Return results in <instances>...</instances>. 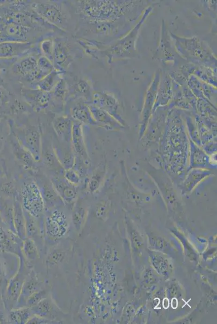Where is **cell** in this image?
<instances>
[{
  "mask_svg": "<svg viewBox=\"0 0 217 324\" xmlns=\"http://www.w3.org/2000/svg\"><path fill=\"white\" fill-rule=\"evenodd\" d=\"M64 178L70 185L75 187L80 184L82 179L78 172L73 168L64 170Z\"/></svg>",
  "mask_w": 217,
  "mask_h": 324,
  "instance_id": "cell-34",
  "label": "cell"
},
{
  "mask_svg": "<svg viewBox=\"0 0 217 324\" xmlns=\"http://www.w3.org/2000/svg\"><path fill=\"white\" fill-rule=\"evenodd\" d=\"M54 140L53 147L54 152L62 167L65 170L74 167L76 155L73 150L71 144L62 142L60 140Z\"/></svg>",
  "mask_w": 217,
  "mask_h": 324,
  "instance_id": "cell-15",
  "label": "cell"
},
{
  "mask_svg": "<svg viewBox=\"0 0 217 324\" xmlns=\"http://www.w3.org/2000/svg\"><path fill=\"white\" fill-rule=\"evenodd\" d=\"M20 259V265L19 271L15 276L11 279L8 289V297L13 303V305H17L19 298L20 296L24 281L26 279L29 272H26V268L24 266L23 257H19Z\"/></svg>",
  "mask_w": 217,
  "mask_h": 324,
  "instance_id": "cell-14",
  "label": "cell"
},
{
  "mask_svg": "<svg viewBox=\"0 0 217 324\" xmlns=\"http://www.w3.org/2000/svg\"><path fill=\"white\" fill-rule=\"evenodd\" d=\"M65 253L61 250H55L48 256L47 262L51 264H57L63 261Z\"/></svg>",
  "mask_w": 217,
  "mask_h": 324,
  "instance_id": "cell-35",
  "label": "cell"
},
{
  "mask_svg": "<svg viewBox=\"0 0 217 324\" xmlns=\"http://www.w3.org/2000/svg\"><path fill=\"white\" fill-rule=\"evenodd\" d=\"M169 305V301H168V300H167V299H165V300H164V302H163L164 307H165V308H166V309L168 308Z\"/></svg>",
  "mask_w": 217,
  "mask_h": 324,
  "instance_id": "cell-38",
  "label": "cell"
},
{
  "mask_svg": "<svg viewBox=\"0 0 217 324\" xmlns=\"http://www.w3.org/2000/svg\"><path fill=\"white\" fill-rule=\"evenodd\" d=\"M40 51L42 55L47 57L51 62H53L54 41L51 38H46L41 41Z\"/></svg>",
  "mask_w": 217,
  "mask_h": 324,
  "instance_id": "cell-31",
  "label": "cell"
},
{
  "mask_svg": "<svg viewBox=\"0 0 217 324\" xmlns=\"http://www.w3.org/2000/svg\"><path fill=\"white\" fill-rule=\"evenodd\" d=\"M32 315L30 307L24 306L12 311L10 314V319L12 323L27 324Z\"/></svg>",
  "mask_w": 217,
  "mask_h": 324,
  "instance_id": "cell-27",
  "label": "cell"
},
{
  "mask_svg": "<svg viewBox=\"0 0 217 324\" xmlns=\"http://www.w3.org/2000/svg\"><path fill=\"white\" fill-rule=\"evenodd\" d=\"M14 204V222L16 234L23 240L26 238V227L23 207L21 202L20 193L15 196Z\"/></svg>",
  "mask_w": 217,
  "mask_h": 324,
  "instance_id": "cell-22",
  "label": "cell"
},
{
  "mask_svg": "<svg viewBox=\"0 0 217 324\" xmlns=\"http://www.w3.org/2000/svg\"><path fill=\"white\" fill-rule=\"evenodd\" d=\"M39 53H41L40 49L39 51L38 49L34 52L20 58L13 64V71L31 85L44 78L38 67Z\"/></svg>",
  "mask_w": 217,
  "mask_h": 324,
  "instance_id": "cell-4",
  "label": "cell"
},
{
  "mask_svg": "<svg viewBox=\"0 0 217 324\" xmlns=\"http://www.w3.org/2000/svg\"><path fill=\"white\" fill-rule=\"evenodd\" d=\"M71 144L75 155L81 158L88 165L89 157L83 137V124L74 120Z\"/></svg>",
  "mask_w": 217,
  "mask_h": 324,
  "instance_id": "cell-16",
  "label": "cell"
},
{
  "mask_svg": "<svg viewBox=\"0 0 217 324\" xmlns=\"http://www.w3.org/2000/svg\"><path fill=\"white\" fill-rule=\"evenodd\" d=\"M13 135L38 163L41 162L42 136L39 128L29 124L18 126L14 130Z\"/></svg>",
  "mask_w": 217,
  "mask_h": 324,
  "instance_id": "cell-2",
  "label": "cell"
},
{
  "mask_svg": "<svg viewBox=\"0 0 217 324\" xmlns=\"http://www.w3.org/2000/svg\"><path fill=\"white\" fill-rule=\"evenodd\" d=\"M35 180L37 184L42 197H43L45 210L52 211L62 208L65 206L64 202L61 197L57 194L51 179L46 175L39 174H35Z\"/></svg>",
  "mask_w": 217,
  "mask_h": 324,
  "instance_id": "cell-5",
  "label": "cell"
},
{
  "mask_svg": "<svg viewBox=\"0 0 217 324\" xmlns=\"http://www.w3.org/2000/svg\"><path fill=\"white\" fill-rule=\"evenodd\" d=\"M51 180L56 192L64 202L65 206L72 210L78 201L76 187L70 185L64 177H51Z\"/></svg>",
  "mask_w": 217,
  "mask_h": 324,
  "instance_id": "cell-12",
  "label": "cell"
},
{
  "mask_svg": "<svg viewBox=\"0 0 217 324\" xmlns=\"http://www.w3.org/2000/svg\"><path fill=\"white\" fill-rule=\"evenodd\" d=\"M38 64L39 69L44 78L55 69L52 62L43 55L39 56Z\"/></svg>",
  "mask_w": 217,
  "mask_h": 324,
  "instance_id": "cell-33",
  "label": "cell"
},
{
  "mask_svg": "<svg viewBox=\"0 0 217 324\" xmlns=\"http://www.w3.org/2000/svg\"><path fill=\"white\" fill-rule=\"evenodd\" d=\"M14 136L13 145L14 154L18 161L27 171L35 174L38 172V162L34 158L26 149L23 147L18 142L17 139Z\"/></svg>",
  "mask_w": 217,
  "mask_h": 324,
  "instance_id": "cell-19",
  "label": "cell"
},
{
  "mask_svg": "<svg viewBox=\"0 0 217 324\" xmlns=\"http://www.w3.org/2000/svg\"><path fill=\"white\" fill-rule=\"evenodd\" d=\"M23 210L25 219V227H26V237L34 239L39 234L38 219L26 210L23 209Z\"/></svg>",
  "mask_w": 217,
  "mask_h": 324,
  "instance_id": "cell-28",
  "label": "cell"
},
{
  "mask_svg": "<svg viewBox=\"0 0 217 324\" xmlns=\"http://www.w3.org/2000/svg\"><path fill=\"white\" fill-rule=\"evenodd\" d=\"M177 304H178V303H177V301H174V300H172V307H173L174 305H176V306L177 307Z\"/></svg>",
  "mask_w": 217,
  "mask_h": 324,
  "instance_id": "cell-39",
  "label": "cell"
},
{
  "mask_svg": "<svg viewBox=\"0 0 217 324\" xmlns=\"http://www.w3.org/2000/svg\"><path fill=\"white\" fill-rule=\"evenodd\" d=\"M56 323L54 321L33 314L27 324H48Z\"/></svg>",
  "mask_w": 217,
  "mask_h": 324,
  "instance_id": "cell-36",
  "label": "cell"
},
{
  "mask_svg": "<svg viewBox=\"0 0 217 324\" xmlns=\"http://www.w3.org/2000/svg\"><path fill=\"white\" fill-rule=\"evenodd\" d=\"M71 221L78 232H80L87 219V210L81 203L77 202L73 208Z\"/></svg>",
  "mask_w": 217,
  "mask_h": 324,
  "instance_id": "cell-26",
  "label": "cell"
},
{
  "mask_svg": "<svg viewBox=\"0 0 217 324\" xmlns=\"http://www.w3.org/2000/svg\"><path fill=\"white\" fill-rule=\"evenodd\" d=\"M20 196L23 209L36 218H41L45 211V206L39 188L34 181L23 183Z\"/></svg>",
  "mask_w": 217,
  "mask_h": 324,
  "instance_id": "cell-3",
  "label": "cell"
},
{
  "mask_svg": "<svg viewBox=\"0 0 217 324\" xmlns=\"http://www.w3.org/2000/svg\"><path fill=\"white\" fill-rule=\"evenodd\" d=\"M73 61L70 46L68 41L61 38L56 39L53 62L54 68L64 73Z\"/></svg>",
  "mask_w": 217,
  "mask_h": 324,
  "instance_id": "cell-9",
  "label": "cell"
},
{
  "mask_svg": "<svg viewBox=\"0 0 217 324\" xmlns=\"http://www.w3.org/2000/svg\"><path fill=\"white\" fill-rule=\"evenodd\" d=\"M21 94L24 101L37 112L46 110L52 101V92L38 89L23 88Z\"/></svg>",
  "mask_w": 217,
  "mask_h": 324,
  "instance_id": "cell-8",
  "label": "cell"
},
{
  "mask_svg": "<svg viewBox=\"0 0 217 324\" xmlns=\"http://www.w3.org/2000/svg\"><path fill=\"white\" fill-rule=\"evenodd\" d=\"M74 120L69 116H58L53 121V129L58 139L71 144Z\"/></svg>",
  "mask_w": 217,
  "mask_h": 324,
  "instance_id": "cell-17",
  "label": "cell"
},
{
  "mask_svg": "<svg viewBox=\"0 0 217 324\" xmlns=\"http://www.w3.org/2000/svg\"><path fill=\"white\" fill-rule=\"evenodd\" d=\"M88 106L98 126L110 130L121 128V124L110 114L93 104L89 103Z\"/></svg>",
  "mask_w": 217,
  "mask_h": 324,
  "instance_id": "cell-20",
  "label": "cell"
},
{
  "mask_svg": "<svg viewBox=\"0 0 217 324\" xmlns=\"http://www.w3.org/2000/svg\"><path fill=\"white\" fill-rule=\"evenodd\" d=\"M21 251L22 257L25 259V261L29 263L34 262L39 257L34 240L28 237L22 240Z\"/></svg>",
  "mask_w": 217,
  "mask_h": 324,
  "instance_id": "cell-24",
  "label": "cell"
},
{
  "mask_svg": "<svg viewBox=\"0 0 217 324\" xmlns=\"http://www.w3.org/2000/svg\"><path fill=\"white\" fill-rule=\"evenodd\" d=\"M69 91L67 84L64 79L61 78L52 91V99L54 98L55 101L60 102L65 101L69 94Z\"/></svg>",
  "mask_w": 217,
  "mask_h": 324,
  "instance_id": "cell-29",
  "label": "cell"
},
{
  "mask_svg": "<svg viewBox=\"0 0 217 324\" xmlns=\"http://www.w3.org/2000/svg\"><path fill=\"white\" fill-rule=\"evenodd\" d=\"M10 98L6 91L0 87V105L9 103Z\"/></svg>",
  "mask_w": 217,
  "mask_h": 324,
  "instance_id": "cell-37",
  "label": "cell"
},
{
  "mask_svg": "<svg viewBox=\"0 0 217 324\" xmlns=\"http://www.w3.org/2000/svg\"><path fill=\"white\" fill-rule=\"evenodd\" d=\"M144 18L141 20L137 27L133 29L128 37L123 39L120 42L116 45L115 47L112 48L111 51L112 52V55L119 56V54L121 52L122 49L124 46H126V52H125V56L127 55V53L130 51L131 48L133 47V44L135 43V39L136 38L138 30H139L140 25L144 21Z\"/></svg>",
  "mask_w": 217,
  "mask_h": 324,
  "instance_id": "cell-25",
  "label": "cell"
},
{
  "mask_svg": "<svg viewBox=\"0 0 217 324\" xmlns=\"http://www.w3.org/2000/svg\"><path fill=\"white\" fill-rule=\"evenodd\" d=\"M63 73L54 69L40 81L31 85L33 89H38L46 92H52L57 83L61 79V76Z\"/></svg>",
  "mask_w": 217,
  "mask_h": 324,
  "instance_id": "cell-23",
  "label": "cell"
},
{
  "mask_svg": "<svg viewBox=\"0 0 217 324\" xmlns=\"http://www.w3.org/2000/svg\"><path fill=\"white\" fill-rule=\"evenodd\" d=\"M92 104L110 114L116 120H121L118 114V102L112 95L104 92L96 93L94 95Z\"/></svg>",
  "mask_w": 217,
  "mask_h": 324,
  "instance_id": "cell-18",
  "label": "cell"
},
{
  "mask_svg": "<svg viewBox=\"0 0 217 324\" xmlns=\"http://www.w3.org/2000/svg\"><path fill=\"white\" fill-rule=\"evenodd\" d=\"M32 10L40 17L60 30L67 24L66 15L62 3L57 2H34L30 3Z\"/></svg>",
  "mask_w": 217,
  "mask_h": 324,
  "instance_id": "cell-1",
  "label": "cell"
},
{
  "mask_svg": "<svg viewBox=\"0 0 217 324\" xmlns=\"http://www.w3.org/2000/svg\"><path fill=\"white\" fill-rule=\"evenodd\" d=\"M45 168L52 174V177H64V169L55 154L53 143L42 137L41 161Z\"/></svg>",
  "mask_w": 217,
  "mask_h": 324,
  "instance_id": "cell-7",
  "label": "cell"
},
{
  "mask_svg": "<svg viewBox=\"0 0 217 324\" xmlns=\"http://www.w3.org/2000/svg\"><path fill=\"white\" fill-rule=\"evenodd\" d=\"M70 117L74 120L87 125H98L90 111L88 103L78 102L70 110Z\"/></svg>",
  "mask_w": 217,
  "mask_h": 324,
  "instance_id": "cell-21",
  "label": "cell"
},
{
  "mask_svg": "<svg viewBox=\"0 0 217 324\" xmlns=\"http://www.w3.org/2000/svg\"><path fill=\"white\" fill-rule=\"evenodd\" d=\"M179 39L181 41H177L179 44L178 45L179 51L188 59L207 62L212 57L210 50H208L206 45L204 46V43L196 38Z\"/></svg>",
  "mask_w": 217,
  "mask_h": 324,
  "instance_id": "cell-6",
  "label": "cell"
},
{
  "mask_svg": "<svg viewBox=\"0 0 217 324\" xmlns=\"http://www.w3.org/2000/svg\"><path fill=\"white\" fill-rule=\"evenodd\" d=\"M44 281L39 280L37 274L34 270H31L25 279L22 288L21 293L16 307L26 306L28 298L38 291L44 288Z\"/></svg>",
  "mask_w": 217,
  "mask_h": 324,
  "instance_id": "cell-13",
  "label": "cell"
},
{
  "mask_svg": "<svg viewBox=\"0 0 217 324\" xmlns=\"http://www.w3.org/2000/svg\"><path fill=\"white\" fill-rule=\"evenodd\" d=\"M49 212L51 213L47 216L45 221L47 235L53 238L63 236L68 229V224L65 214L58 209Z\"/></svg>",
  "mask_w": 217,
  "mask_h": 324,
  "instance_id": "cell-10",
  "label": "cell"
},
{
  "mask_svg": "<svg viewBox=\"0 0 217 324\" xmlns=\"http://www.w3.org/2000/svg\"><path fill=\"white\" fill-rule=\"evenodd\" d=\"M49 290L48 287H44L32 294L26 302V306L31 307L37 305L42 301L49 297Z\"/></svg>",
  "mask_w": 217,
  "mask_h": 324,
  "instance_id": "cell-32",
  "label": "cell"
},
{
  "mask_svg": "<svg viewBox=\"0 0 217 324\" xmlns=\"http://www.w3.org/2000/svg\"><path fill=\"white\" fill-rule=\"evenodd\" d=\"M30 309L33 314L54 321L56 323H61L65 317V314L49 296Z\"/></svg>",
  "mask_w": 217,
  "mask_h": 324,
  "instance_id": "cell-11",
  "label": "cell"
},
{
  "mask_svg": "<svg viewBox=\"0 0 217 324\" xmlns=\"http://www.w3.org/2000/svg\"><path fill=\"white\" fill-rule=\"evenodd\" d=\"M75 95L90 98L91 88L88 83L84 80H79L71 88Z\"/></svg>",
  "mask_w": 217,
  "mask_h": 324,
  "instance_id": "cell-30",
  "label": "cell"
}]
</instances>
